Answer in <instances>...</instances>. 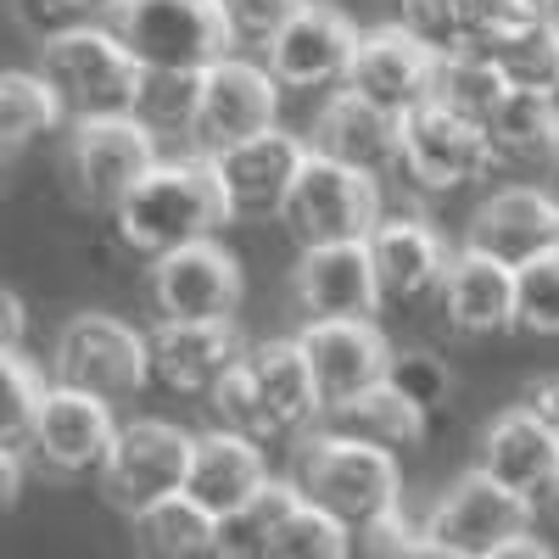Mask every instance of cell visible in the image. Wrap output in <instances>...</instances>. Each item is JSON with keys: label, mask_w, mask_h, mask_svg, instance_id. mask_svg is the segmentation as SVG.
Segmentation results:
<instances>
[{"label": "cell", "mask_w": 559, "mask_h": 559, "mask_svg": "<svg viewBox=\"0 0 559 559\" xmlns=\"http://www.w3.org/2000/svg\"><path fill=\"white\" fill-rule=\"evenodd\" d=\"M134 526V543L146 548V554H163V559H202L213 554V515L191 498V492H168L146 509H134L129 515Z\"/></svg>", "instance_id": "31"}, {"label": "cell", "mask_w": 559, "mask_h": 559, "mask_svg": "<svg viewBox=\"0 0 559 559\" xmlns=\"http://www.w3.org/2000/svg\"><path fill=\"white\" fill-rule=\"evenodd\" d=\"M498 168V152L476 118H464L442 102H426L403 118L397 140V174L408 179L419 197H448V191H471Z\"/></svg>", "instance_id": "9"}, {"label": "cell", "mask_w": 559, "mask_h": 559, "mask_svg": "<svg viewBox=\"0 0 559 559\" xmlns=\"http://www.w3.org/2000/svg\"><path fill=\"white\" fill-rule=\"evenodd\" d=\"M386 381H392L408 403H419L426 414H442L448 397H453V364H448L437 347H392Z\"/></svg>", "instance_id": "38"}, {"label": "cell", "mask_w": 559, "mask_h": 559, "mask_svg": "<svg viewBox=\"0 0 559 559\" xmlns=\"http://www.w3.org/2000/svg\"><path fill=\"white\" fill-rule=\"evenodd\" d=\"M112 437H118V419H112L107 397L51 381V392L39 403V419H34L28 453L39 459V471L79 481V476H102Z\"/></svg>", "instance_id": "15"}, {"label": "cell", "mask_w": 559, "mask_h": 559, "mask_svg": "<svg viewBox=\"0 0 559 559\" xmlns=\"http://www.w3.org/2000/svg\"><path fill=\"white\" fill-rule=\"evenodd\" d=\"M157 157H163L157 134L134 112H107V118H79L68 129L62 174H68V191H73L79 207L112 218V207L146 179V168Z\"/></svg>", "instance_id": "8"}, {"label": "cell", "mask_w": 559, "mask_h": 559, "mask_svg": "<svg viewBox=\"0 0 559 559\" xmlns=\"http://www.w3.org/2000/svg\"><path fill=\"white\" fill-rule=\"evenodd\" d=\"M358 39H364V28L342 7H331V0H308L292 23H280L258 45V57L280 79L286 96H324V90L347 84Z\"/></svg>", "instance_id": "10"}, {"label": "cell", "mask_w": 559, "mask_h": 559, "mask_svg": "<svg viewBox=\"0 0 559 559\" xmlns=\"http://www.w3.org/2000/svg\"><path fill=\"white\" fill-rule=\"evenodd\" d=\"M90 7H96V12H107V7H112V0H90Z\"/></svg>", "instance_id": "47"}, {"label": "cell", "mask_w": 559, "mask_h": 559, "mask_svg": "<svg viewBox=\"0 0 559 559\" xmlns=\"http://www.w3.org/2000/svg\"><path fill=\"white\" fill-rule=\"evenodd\" d=\"M146 342L152 376L179 397H207L247 353L236 319H157Z\"/></svg>", "instance_id": "22"}, {"label": "cell", "mask_w": 559, "mask_h": 559, "mask_svg": "<svg viewBox=\"0 0 559 559\" xmlns=\"http://www.w3.org/2000/svg\"><path fill=\"white\" fill-rule=\"evenodd\" d=\"M45 392H51V381L39 376L34 358H23V347L0 353V448H28Z\"/></svg>", "instance_id": "35"}, {"label": "cell", "mask_w": 559, "mask_h": 559, "mask_svg": "<svg viewBox=\"0 0 559 559\" xmlns=\"http://www.w3.org/2000/svg\"><path fill=\"white\" fill-rule=\"evenodd\" d=\"M487 51L503 68V79L515 90H537V96H559V17L492 28Z\"/></svg>", "instance_id": "32"}, {"label": "cell", "mask_w": 559, "mask_h": 559, "mask_svg": "<svg viewBox=\"0 0 559 559\" xmlns=\"http://www.w3.org/2000/svg\"><path fill=\"white\" fill-rule=\"evenodd\" d=\"M308 157V134L274 123L263 134H247L224 152H207L213 174H218V191L229 207V224H274L280 207H286V191Z\"/></svg>", "instance_id": "11"}, {"label": "cell", "mask_w": 559, "mask_h": 559, "mask_svg": "<svg viewBox=\"0 0 559 559\" xmlns=\"http://www.w3.org/2000/svg\"><path fill=\"white\" fill-rule=\"evenodd\" d=\"M62 123H68L62 96L39 68H0V152L23 157L45 134H57Z\"/></svg>", "instance_id": "28"}, {"label": "cell", "mask_w": 559, "mask_h": 559, "mask_svg": "<svg viewBox=\"0 0 559 559\" xmlns=\"http://www.w3.org/2000/svg\"><path fill=\"white\" fill-rule=\"evenodd\" d=\"M437 313L464 342H487V336L515 331V263L459 241L442 286H437Z\"/></svg>", "instance_id": "20"}, {"label": "cell", "mask_w": 559, "mask_h": 559, "mask_svg": "<svg viewBox=\"0 0 559 559\" xmlns=\"http://www.w3.org/2000/svg\"><path fill=\"white\" fill-rule=\"evenodd\" d=\"M464 241L503 258V263H526V258L559 247V191L526 185V179L492 185L476 202L471 224H464Z\"/></svg>", "instance_id": "23"}, {"label": "cell", "mask_w": 559, "mask_h": 559, "mask_svg": "<svg viewBox=\"0 0 559 559\" xmlns=\"http://www.w3.org/2000/svg\"><path fill=\"white\" fill-rule=\"evenodd\" d=\"M302 134H308V146H313V152L342 157V163H353V168H364V174H381V179H392V174H397L403 118L381 112L376 102H364L353 84L324 90Z\"/></svg>", "instance_id": "24"}, {"label": "cell", "mask_w": 559, "mask_h": 559, "mask_svg": "<svg viewBox=\"0 0 559 559\" xmlns=\"http://www.w3.org/2000/svg\"><path fill=\"white\" fill-rule=\"evenodd\" d=\"M23 336H28V308H23L17 292L0 286V353H7V347H23Z\"/></svg>", "instance_id": "42"}, {"label": "cell", "mask_w": 559, "mask_h": 559, "mask_svg": "<svg viewBox=\"0 0 559 559\" xmlns=\"http://www.w3.org/2000/svg\"><path fill=\"white\" fill-rule=\"evenodd\" d=\"M292 297L302 319H376L386 308L369 241H319L297 247Z\"/></svg>", "instance_id": "17"}, {"label": "cell", "mask_w": 559, "mask_h": 559, "mask_svg": "<svg viewBox=\"0 0 559 559\" xmlns=\"http://www.w3.org/2000/svg\"><path fill=\"white\" fill-rule=\"evenodd\" d=\"M437 62H442V57L431 51V45L414 39V34L392 17V23H381V28H364L347 84L358 90L364 102H376L381 112L408 118L414 107H426V102L437 96Z\"/></svg>", "instance_id": "19"}, {"label": "cell", "mask_w": 559, "mask_h": 559, "mask_svg": "<svg viewBox=\"0 0 559 559\" xmlns=\"http://www.w3.org/2000/svg\"><path fill=\"white\" fill-rule=\"evenodd\" d=\"M554 503H559V481H554Z\"/></svg>", "instance_id": "48"}, {"label": "cell", "mask_w": 559, "mask_h": 559, "mask_svg": "<svg viewBox=\"0 0 559 559\" xmlns=\"http://www.w3.org/2000/svg\"><path fill=\"white\" fill-rule=\"evenodd\" d=\"M548 168H554V179H559V118H554V163H548Z\"/></svg>", "instance_id": "46"}, {"label": "cell", "mask_w": 559, "mask_h": 559, "mask_svg": "<svg viewBox=\"0 0 559 559\" xmlns=\"http://www.w3.org/2000/svg\"><path fill=\"white\" fill-rule=\"evenodd\" d=\"M152 308L157 319H236L247 297L241 258L218 247L213 236L185 241L163 258H152Z\"/></svg>", "instance_id": "14"}, {"label": "cell", "mask_w": 559, "mask_h": 559, "mask_svg": "<svg viewBox=\"0 0 559 559\" xmlns=\"http://www.w3.org/2000/svg\"><path fill=\"white\" fill-rule=\"evenodd\" d=\"M247 369V386H252V408H258V442H297L319 426V386H313V369L302 358L297 336H263L247 342L241 353Z\"/></svg>", "instance_id": "16"}, {"label": "cell", "mask_w": 559, "mask_h": 559, "mask_svg": "<svg viewBox=\"0 0 559 559\" xmlns=\"http://www.w3.org/2000/svg\"><path fill=\"white\" fill-rule=\"evenodd\" d=\"M515 331L559 336V247L515 263Z\"/></svg>", "instance_id": "37"}, {"label": "cell", "mask_w": 559, "mask_h": 559, "mask_svg": "<svg viewBox=\"0 0 559 559\" xmlns=\"http://www.w3.org/2000/svg\"><path fill=\"white\" fill-rule=\"evenodd\" d=\"M51 381L96 392L107 403H129L152 381V342L118 313H73L51 347Z\"/></svg>", "instance_id": "7"}, {"label": "cell", "mask_w": 559, "mask_h": 559, "mask_svg": "<svg viewBox=\"0 0 559 559\" xmlns=\"http://www.w3.org/2000/svg\"><path fill=\"white\" fill-rule=\"evenodd\" d=\"M386 218V191L381 174H364L342 157H324L308 146L286 207H280V229L297 247H319V241H369V229Z\"/></svg>", "instance_id": "4"}, {"label": "cell", "mask_w": 559, "mask_h": 559, "mask_svg": "<svg viewBox=\"0 0 559 559\" xmlns=\"http://www.w3.org/2000/svg\"><path fill=\"white\" fill-rule=\"evenodd\" d=\"M554 12H559V0H554Z\"/></svg>", "instance_id": "49"}, {"label": "cell", "mask_w": 559, "mask_h": 559, "mask_svg": "<svg viewBox=\"0 0 559 559\" xmlns=\"http://www.w3.org/2000/svg\"><path fill=\"white\" fill-rule=\"evenodd\" d=\"M280 102L286 90L263 68V57L229 51L202 68V102H197V129H191V152H224L247 134H263L280 123Z\"/></svg>", "instance_id": "12"}, {"label": "cell", "mask_w": 559, "mask_h": 559, "mask_svg": "<svg viewBox=\"0 0 559 559\" xmlns=\"http://www.w3.org/2000/svg\"><path fill=\"white\" fill-rule=\"evenodd\" d=\"M509 90H515V84H509L503 68L492 62L487 39H476V45H459V51H448V57L437 62V96H431V102H442V107H453V112H464V118L487 123L492 107L509 96Z\"/></svg>", "instance_id": "33"}, {"label": "cell", "mask_w": 559, "mask_h": 559, "mask_svg": "<svg viewBox=\"0 0 559 559\" xmlns=\"http://www.w3.org/2000/svg\"><path fill=\"white\" fill-rule=\"evenodd\" d=\"M17 17H23L28 34L51 39V34L73 28V23H90V17H96V7H90V0H17Z\"/></svg>", "instance_id": "41"}, {"label": "cell", "mask_w": 559, "mask_h": 559, "mask_svg": "<svg viewBox=\"0 0 559 559\" xmlns=\"http://www.w3.org/2000/svg\"><path fill=\"white\" fill-rule=\"evenodd\" d=\"M17 487H23V459L17 448H0V509L17 498Z\"/></svg>", "instance_id": "44"}, {"label": "cell", "mask_w": 559, "mask_h": 559, "mask_svg": "<svg viewBox=\"0 0 559 559\" xmlns=\"http://www.w3.org/2000/svg\"><path fill=\"white\" fill-rule=\"evenodd\" d=\"M532 521L537 498L509 492L487 471H464L431 498L426 521H419V548L442 559H498L521 532H532Z\"/></svg>", "instance_id": "5"}, {"label": "cell", "mask_w": 559, "mask_h": 559, "mask_svg": "<svg viewBox=\"0 0 559 559\" xmlns=\"http://www.w3.org/2000/svg\"><path fill=\"white\" fill-rule=\"evenodd\" d=\"M426 408L419 403H408L392 381H381V386H369V392H358V397H347V403H336V408H324L319 414V426H331V431H342V437H364V442H376V448H419V437H426Z\"/></svg>", "instance_id": "27"}, {"label": "cell", "mask_w": 559, "mask_h": 559, "mask_svg": "<svg viewBox=\"0 0 559 559\" xmlns=\"http://www.w3.org/2000/svg\"><path fill=\"white\" fill-rule=\"evenodd\" d=\"M492 481H503L509 492H526V498H554V481H559V437L543 426V419L515 403L487 419L481 431V464Z\"/></svg>", "instance_id": "25"}, {"label": "cell", "mask_w": 559, "mask_h": 559, "mask_svg": "<svg viewBox=\"0 0 559 559\" xmlns=\"http://www.w3.org/2000/svg\"><path fill=\"white\" fill-rule=\"evenodd\" d=\"M369 258H376L386 308H414V302H437L453 247L426 213H386L369 229Z\"/></svg>", "instance_id": "21"}, {"label": "cell", "mask_w": 559, "mask_h": 559, "mask_svg": "<svg viewBox=\"0 0 559 559\" xmlns=\"http://www.w3.org/2000/svg\"><path fill=\"white\" fill-rule=\"evenodd\" d=\"M12 163H17V157L0 152V197H7V185H12Z\"/></svg>", "instance_id": "45"}, {"label": "cell", "mask_w": 559, "mask_h": 559, "mask_svg": "<svg viewBox=\"0 0 559 559\" xmlns=\"http://www.w3.org/2000/svg\"><path fill=\"white\" fill-rule=\"evenodd\" d=\"M197 102H202V73H191V68H146L140 96H134V118L146 123L157 140L163 134H185V140H191Z\"/></svg>", "instance_id": "34"}, {"label": "cell", "mask_w": 559, "mask_h": 559, "mask_svg": "<svg viewBox=\"0 0 559 559\" xmlns=\"http://www.w3.org/2000/svg\"><path fill=\"white\" fill-rule=\"evenodd\" d=\"M39 73L51 79V90L62 96L68 123L107 118V112H134L140 79H146V68L134 62V51L118 39V28L96 23V17L39 39Z\"/></svg>", "instance_id": "3"}, {"label": "cell", "mask_w": 559, "mask_h": 559, "mask_svg": "<svg viewBox=\"0 0 559 559\" xmlns=\"http://www.w3.org/2000/svg\"><path fill=\"white\" fill-rule=\"evenodd\" d=\"M191 448H197V437L185 426H174V419H129V426H118L112 453H107L96 481H102L107 503L134 515V509H146L168 492H185Z\"/></svg>", "instance_id": "13"}, {"label": "cell", "mask_w": 559, "mask_h": 559, "mask_svg": "<svg viewBox=\"0 0 559 559\" xmlns=\"http://www.w3.org/2000/svg\"><path fill=\"white\" fill-rule=\"evenodd\" d=\"M292 476H297L302 498L331 509L347 532L403 503L397 453L364 442V437H342L331 426H313L308 437H297V471Z\"/></svg>", "instance_id": "2"}, {"label": "cell", "mask_w": 559, "mask_h": 559, "mask_svg": "<svg viewBox=\"0 0 559 559\" xmlns=\"http://www.w3.org/2000/svg\"><path fill=\"white\" fill-rule=\"evenodd\" d=\"M269 476L274 471H269V453H263L258 437L213 426L191 448V476H185V492H191L207 515L218 521V515H229V509H241Z\"/></svg>", "instance_id": "26"}, {"label": "cell", "mask_w": 559, "mask_h": 559, "mask_svg": "<svg viewBox=\"0 0 559 559\" xmlns=\"http://www.w3.org/2000/svg\"><path fill=\"white\" fill-rule=\"evenodd\" d=\"M554 118H559V96H537V90H509L492 107V118L481 123L498 168H532V163H554Z\"/></svg>", "instance_id": "29"}, {"label": "cell", "mask_w": 559, "mask_h": 559, "mask_svg": "<svg viewBox=\"0 0 559 559\" xmlns=\"http://www.w3.org/2000/svg\"><path fill=\"white\" fill-rule=\"evenodd\" d=\"M308 0H224L229 28H236V45H263L280 23H292Z\"/></svg>", "instance_id": "40"}, {"label": "cell", "mask_w": 559, "mask_h": 559, "mask_svg": "<svg viewBox=\"0 0 559 559\" xmlns=\"http://www.w3.org/2000/svg\"><path fill=\"white\" fill-rule=\"evenodd\" d=\"M107 23L134 51L140 68H191L236 51V28H229L224 0H112Z\"/></svg>", "instance_id": "6"}, {"label": "cell", "mask_w": 559, "mask_h": 559, "mask_svg": "<svg viewBox=\"0 0 559 559\" xmlns=\"http://www.w3.org/2000/svg\"><path fill=\"white\" fill-rule=\"evenodd\" d=\"M353 554V532L319 503H297L286 521H280L274 543H269V559H342Z\"/></svg>", "instance_id": "36"}, {"label": "cell", "mask_w": 559, "mask_h": 559, "mask_svg": "<svg viewBox=\"0 0 559 559\" xmlns=\"http://www.w3.org/2000/svg\"><path fill=\"white\" fill-rule=\"evenodd\" d=\"M521 403H526V408H532V414L543 419V426H548L554 437H559V376H548V381H537V386H532V392H526Z\"/></svg>", "instance_id": "43"}, {"label": "cell", "mask_w": 559, "mask_h": 559, "mask_svg": "<svg viewBox=\"0 0 559 559\" xmlns=\"http://www.w3.org/2000/svg\"><path fill=\"white\" fill-rule=\"evenodd\" d=\"M297 503H302L297 476H269L241 509L218 515V526H213V554H218V559H269V543H274L280 521H286Z\"/></svg>", "instance_id": "30"}, {"label": "cell", "mask_w": 559, "mask_h": 559, "mask_svg": "<svg viewBox=\"0 0 559 559\" xmlns=\"http://www.w3.org/2000/svg\"><path fill=\"white\" fill-rule=\"evenodd\" d=\"M353 554H369V559H414V554H426L419 548V526L403 515V503L397 509H386V515H376V521H364V526H353Z\"/></svg>", "instance_id": "39"}, {"label": "cell", "mask_w": 559, "mask_h": 559, "mask_svg": "<svg viewBox=\"0 0 559 559\" xmlns=\"http://www.w3.org/2000/svg\"><path fill=\"white\" fill-rule=\"evenodd\" d=\"M229 224L218 174L207 163V152H185V157H157L146 168V179L112 207V229L118 241L140 258H163L185 241L218 236Z\"/></svg>", "instance_id": "1"}, {"label": "cell", "mask_w": 559, "mask_h": 559, "mask_svg": "<svg viewBox=\"0 0 559 559\" xmlns=\"http://www.w3.org/2000/svg\"><path fill=\"white\" fill-rule=\"evenodd\" d=\"M297 342H302V358L313 369L324 408H336V403L386 381L392 336L381 331V319H308Z\"/></svg>", "instance_id": "18"}]
</instances>
